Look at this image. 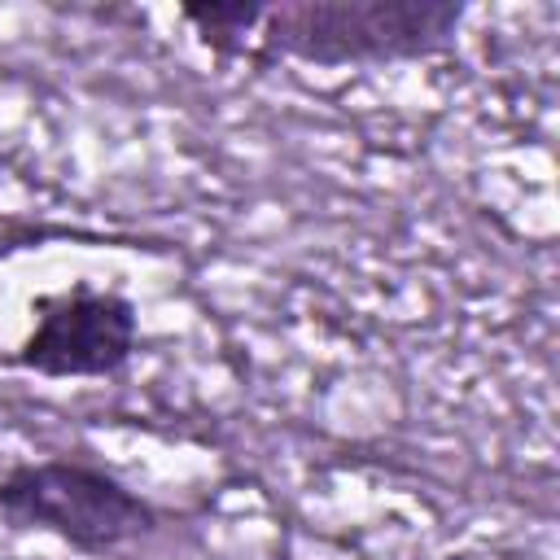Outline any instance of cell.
Segmentation results:
<instances>
[{"instance_id": "obj_1", "label": "cell", "mask_w": 560, "mask_h": 560, "mask_svg": "<svg viewBox=\"0 0 560 560\" xmlns=\"http://www.w3.org/2000/svg\"><path fill=\"white\" fill-rule=\"evenodd\" d=\"M455 0H276L245 52L249 66L302 61L319 70L420 61L455 44Z\"/></svg>"}, {"instance_id": "obj_2", "label": "cell", "mask_w": 560, "mask_h": 560, "mask_svg": "<svg viewBox=\"0 0 560 560\" xmlns=\"http://www.w3.org/2000/svg\"><path fill=\"white\" fill-rule=\"evenodd\" d=\"M166 512L131 490L105 464L48 455L13 464L0 477V525L52 534L79 556L105 560L162 529Z\"/></svg>"}, {"instance_id": "obj_3", "label": "cell", "mask_w": 560, "mask_h": 560, "mask_svg": "<svg viewBox=\"0 0 560 560\" xmlns=\"http://www.w3.org/2000/svg\"><path fill=\"white\" fill-rule=\"evenodd\" d=\"M140 341V311L118 289L74 280L70 289L31 302V332L13 346L9 363L48 381L118 376Z\"/></svg>"}, {"instance_id": "obj_4", "label": "cell", "mask_w": 560, "mask_h": 560, "mask_svg": "<svg viewBox=\"0 0 560 560\" xmlns=\"http://www.w3.org/2000/svg\"><path fill=\"white\" fill-rule=\"evenodd\" d=\"M262 13H267L262 0H197V4H179V22L192 26V35L223 61H245Z\"/></svg>"}]
</instances>
